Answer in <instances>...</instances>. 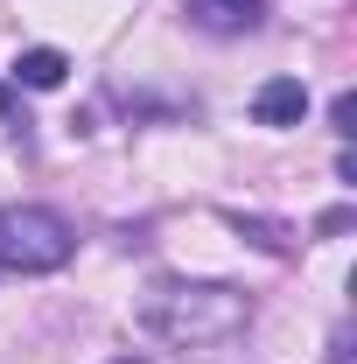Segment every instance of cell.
<instances>
[{
	"label": "cell",
	"instance_id": "obj_1",
	"mask_svg": "<svg viewBox=\"0 0 357 364\" xmlns=\"http://www.w3.org/2000/svg\"><path fill=\"white\" fill-rule=\"evenodd\" d=\"M245 322H252V294L224 287V280H154L140 301V329L176 350L231 343V336H245Z\"/></svg>",
	"mask_w": 357,
	"mask_h": 364
},
{
	"label": "cell",
	"instance_id": "obj_2",
	"mask_svg": "<svg viewBox=\"0 0 357 364\" xmlns=\"http://www.w3.org/2000/svg\"><path fill=\"white\" fill-rule=\"evenodd\" d=\"M78 252V231L49 203H7L0 210V273H56Z\"/></svg>",
	"mask_w": 357,
	"mask_h": 364
},
{
	"label": "cell",
	"instance_id": "obj_3",
	"mask_svg": "<svg viewBox=\"0 0 357 364\" xmlns=\"http://www.w3.org/2000/svg\"><path fill=\"white\" fill-rule=\"evenodd\" d=\"M182 14L203 28V36H252L267 0H182Z\"/></svg>",
	"mask_w": 357,
	"mask_h": 364
},
{
	"label": "cell",
	"instance_id": "obj_4",
	"mask_svg": "<svg viewBox=\"0 0 357 364\" xmlns=\"http://www.w3.org/2000/svg\"><path fill=\"white\" fill-rule=\"evenodd\" d=\"M302 112H309V85L302 77H267L252 91V119L260 127H302Z\"/></svg>",
	"mask_w": 357,
	"mask_h": 364
},
{
	"label": "cell",
	"instance_id": "obj_5",
	"mask_svg": "<svg viewBox=\"0 0 357 364\" xmlns=\"http://www.w3.org/2000/svg\"><path fill=\"white\" fill-rule=\"evenodd\" d=\"M70 77V56L63 49H21L14 56V85H28V91H56Z\"/></svg>",
	"mask_w": 357,
	"mask_h": 364
},
{
	"label": "cell",
	"instance_id": "obj_6",
	"mask_svg": "<svg viewBox=\"0 0 357 364\" xmlns=\"http://www.w3.org/2000/svg\"><path fill=\"white\" fill-rule=\"evenodd\" d=\"M231 231H245L252 245H267V252H287L294 238H287V225H273V218H245V210H231Z\"/></svg>",
	"mask_w": 357,
	"mask_h": 364
},
{
	"label": "cell",
	"instance_id": "obj_7",
	"mask_svg": "<svg viewBox=\"0 0 357 364\" xmlns=\"http://www.w3.org/2000/svg\"><path fill=\"white\" fill-rule=\"evenodd\" d=\"M329 127H336V134H343V140L357 134V98H351V91H343V98L329 105Z\"/></svg>",
	"mask_w": 357,
	"mask_h": 364
},
{
	"label": "cell",
	"instance_id": "obj_8",
	"mask_svg": "<svg viewBox=\"0 0 357 364\" xmlns=\"http://www.w3.org/2000/svg\"><path fill=\"white\" fill-rule=\"evenodd\" d=\"M127 364H134V358H127Z\"/></svg>",
	"mask_w": 357,
	"mask_h": 364
}]
</instances>
